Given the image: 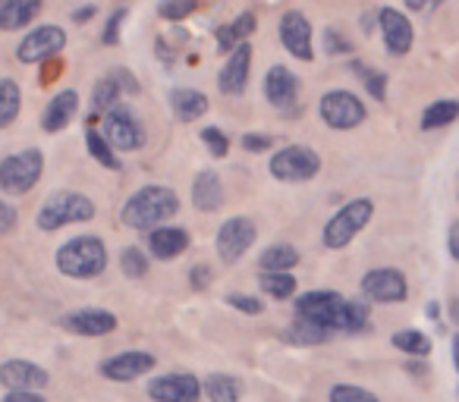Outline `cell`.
I'll use <instances>...</instances> for the list:
<instances>
[{
  "instance_id": "6da1fadb",
  "label": "cell",
  "mask_w": 459,
  "mask_h": 402,
  "mask_svg": "<svg viewBox=\"0 0 459 402\" xmlns=\"http://www.w3.org/2000/svg\"><path fill=\"white\" fill-rule=\"evenodd\" d=\"M296 318L315 321L327 330H362L368 324V305L365 302L343 299L340 293H306L296 302Z\"/></svg>"
},
{
  "instance_id": "7a4b0ae2",
  "label": "cell",
  "mask_w": 459,
  "mask_h": 402,
  "mask_svg": "<svg viewBox=\"0 0 459 402\" xmlns=\"http://www.w3.org/2000/svg\"><path fill=\"white\" fill-rule=\"evenodd\" d=\"M179 211L177 192L164 189V185H148L139 189L123 208V224L133 227V230H148V227H158L164 220H170Z\"/></svg>"
},
{
  "instance_id": "3957f363",
  "label": "cell",
  "mask_w": 459,
  "mask_h": 402,
  "mask_svg": "<svg viewBox=\"0 0 459 402\" xmlns=\"http://www.w3.org/2000/svg\"><path fill=\"white\" fill-rule=\"evenodd\" d=\"M57 268L66 277L91 280V277H98L108 268V249H104V243L98 236H79L57 252Z\"/></svg>"
},
{
  "instance_id": "277c9868",
  "label": "cell",
  "mask_w": 459,
  "mask_h": 402,
  "mask_svg": "<svg viewBox=\"0 0 459 402\" xmlns=\"http://www.w3.org/2000/svg\"><path fill=\"white\" fill-rule=\"evenodd\" d=\"M95 218V201L82 192H57L41 205L39 227L41 230H60L66 224H82V220Z\"/></svg>"
},
{
  "instance_id": "5b68a950",
  "label": "cell",
  "mask_w": 459,
  "mask_h": 402,
  "mask_svg": "<svg viewBox=\"0 0 459 402\" xmlns=\"http://www.w3.org/2000/svg\"><path fill=\"white\" fill-rule=\"evenodd\" d=\"M371 214H375V205H371L368 198H356V201H350L346 208H340L325 227V245L327 249H343V245H350L352 239L362 233V227H368Z\"/></svg>"
},
{
  "instance_id": "8992f818",
  "label": "cell",
  "mask_w": 459,
  "mask_h": 402,
  "mask_svg": "<svg viewBox=\"0 0 459 402\" xmlns=\"http://www.w3.org/2000/svg\"><path fill=\"white\" fill-rule=\"evenodd\" d=\"M41 170H45V158H41L39 148L13 154V158L0 164V189L10 192V195H22V192L35 189V183L41 179Z\"/></svg>"
},
{
  "instance_id": "52a82bcc",
  "label": "cell",
  "mask_w": 459,
  "mask_h": 402,
  "mask_svg": "<svg viewBox=\"0 0 459 402\" xmlns=\"http://www.w3.org/2000/svg\"><path fill=\"white\" fill-rule=\"evenodd\" d=\"M318 170H321V158L312 148H302V145L283 148L271 160V173L281 183H308L312 176H318Z\"/></svg>"
},
{
  "instance_id": "ba28073f",
  "label": "cell",
  "mask_w": 459,
  "mask_h": 402,
  "mask_svg": "<svg viewBox=\"0 0 459 402\" xmlns=\"http://www.w3.org/2000/svg\"><path fill=\"white\" fill-rule=\"evenodd\" d=\"M104 133L117 151H135L145 145V129L129 107H110L104 116Z\"/></svg>"
},
{
  "instance_id": "9c48e42d",
  "label": "cell",
  "mask_w": 459,
  "mask_h": 402,
  "mask_svg": "<svg viewBox=\"0 0 459 402\" xmlns=\"http://www.w3.org/2000/svg\"><path fill=\"white\" fill-rule=\"evenodd\" d=\"M321 120L331 129H356L365 120V107L352 91H327L321 98Z\"/></svg>"
},
{
  "instance_id": "30bf717a",
  "label": "cell",
  "mask_w": 459,
  "mask_h": 402,
  "mask_svg": "<svg viewBox=\"0 0 459 402\" xmlns=\"http://www.w3.org/2000/svg\"><path fill=\"white\" fill-rule=\"evenodd\" d=\"M258 230L249 218H230L227 224L217 230V252L227 264L239 261L243 252H249V245L255 243Z\"/></svg>"
},
{
  "instance_id": "8fae6325",
  "label": "cell",
  "mask_w": 459,
  "mask_h": 402,
  "mask_svg": "<svg viewBox=\"0 0 459 402\" xmlns=\"http://www.w3.org/2000/svg\"><path fill=\"white\" fill-rule=\"evenodd\" d=\"M66 45V35L64 29L57 26H41L35 29L32 35L22 38V45L16 47V57L20 64H39V60H54Z\"/></svg>"
},
{
  "instance_id": "7c38bea8",
  "label": "cell",
  "mask_w": 459,
  "mask_h": 402,
  "mask_svg": "<svg viewBox=\"0 0 459 402\" xmlns=\"http://www.w3.org/2000/svg\"><path fill=\"white\" fill-rule=\"evenodd\" d=\"M362 293L368 295L371 302H403L406 299V277L394 268H377V270H368L362 280Z\"/></svg>"
},
{
  "instance_id": "4fadbf2b",
  "label": "cell",
  "mask_w": 459,
  "mask_h": 402,
  "mask_svg": "<svg viewBox=\"0 0 459 402\" xmlns=\"http://www.w3.org/2000/svg\"><path fill=\"white\" fill-rule=\"evenodd\" d=\"M281 41H283V47L293 54V57H299V60H312L315 57V51H312V26H308V20L299 13V10H290V13H283Z\"/></svg>"
},
{
  "instance_id": "5bb4252c",
  "label": "cell",
  "mask_w": 459,
  "mask_h": 402,
  "mask_svg": "<svg viewBox=\"0 0 459 402\" xmlns=\"http://www.w3.org/2000/svg\"><path fill=\"white\" fill-rule=\"evenodd\" d=\"M202 387L192 374H167L148 383V396L158 402H192L198 399Z\"/></svg>"
},
{
  "instance_id": "9a60e30c",
  "label": "cell",
  "mask_w": 459,
  "mask_h": 402,
  "mask_svg": "<svg viewBox=\"0 0 459 402\" xmlns=\"http://www.w3.org/2000/svg\"><path fill=\"white\" fill-rule=\"evenodd\" d=\"M51 374L45 368L32 362H22V358H13V362L0 364V383L7 389H41L48 387Z\"/></svg>"
},
{
  "instance_id": "2e32d148",
  "label": "cell",
  "mask_w": 459,
  "mask_h": 402,
  "mask_svg": "<svg viewBox=\"0 0 459 402\" xmlns=\"http://www.w3.org/2000/svg\"><path fill=\"white\" fill-rule=\"evenodd\" d=\"M249 66H252V47L243 41L237 51L230 54L227 66H223L221 79H217V85H221L223 95H243L246 82H249Z\"/></svg>"
},
{
  "instance_id": "e0dca14e",
  "label": "cell",
  "mask_w": 459,
  "mask_h": 402,
  "mask_svg": "<svg viewBox=\"0 0 459 402\" xmlns=\"http://www.w3.org/2000/svg\"><path fill=\"white\" fill-rule=\"evenodd\" d=\"M154 368V355L148 352H123V355H114L101 364V374L108 381H135V377L148 374Z\"/></svg>"
},
{
  "instance_id": "ac0fdd59",
  "label": "cell",
  "mask_w": 459,
  "mask_h": 402,
  "mask_svg": "<svg viewBox=\"0 0 459 402\" xmlns=\"http://www.w3.org/2000/svg\"><path fill=\"white\" fill-rule=\"evenodd\" d=\"M64 330L79 333V337H108L117 330V318L110 312H98V308H85V312L66 314Z\"/></svg>"
},
{
  "instance_id": "d6986e66",
  "label": "cell",
  "mask_w": 459,
  "mask_h": 402,
  "mask_svg": "<svg viewBox=\"0 0 459 402\" xmlns=\"http://www.w3.org/2000/svg\"><path fill=\"white\" fill-rule=\"evenodd\" d=\"M377 20H381V32H384V41H387V51L396 54V57H403V54L412 47V26H409V20L400 13V10H381L377 13Z\"/></svg>"
},
{
  "instance_id": "ffe728a7",
  "label": "cell",
  "mask_w": 459,
  "mask_h": 402,
  "mask_svg": "<svg viewBox=\"0 0 459 402\" xmlns=\"http://www.w3.org/2000/svg\"><path fill=\"white\" fill-rule=\"evenodd\" d=\"M296 91H299V79L287 70V66H274L264 76V95L274 107H290L296 101Z\"/></svg>"
},
{
  "instance_id": "44dd1931",
  "label": "cell",
  "mask_w": 459,
  "mask_h": 402,
  "mask_svg": "<svg viewBox=\"0 0 459 402\" xmlns=\"http://www.w3.org/2000/svg\"><path fill=\"white\" fill-rule=\"evenodd\" d=\"M41 13V0H0V29L16 32Z\"/></svg>"
},
{
  "instance_id": "7402d4cb",
  "label": "cell",
  "mask_w": 459,
  "mask_h": 402,
  "mask_svg": "<svg viewBox=\"0 0 459 402\" xmlns=\"http://www.w3.org/2000/svg\"><path fill=\"white\" fill-rule=\"evenodd\" d=\"M76 107H79L76 91H60V95L48 104L45 114H41V129H45V133H60V129L76 116Z\"/></svg>"
},
{
  "instance_id": "603a6c76",
  "label": "cell",
  "mask_w": 459,
  "mask_h": 402,
  "mask_svg": "<svg viewBox=\"0 0 459 402\" xmlns=\"http://www.w3.org/2000/svg\"><path fill=\"white\" fill-rule=\"evenodd\" d=\"M192 201H195L198 211H217L223 201V185L221 179H217L214 170H202L195 176V183H192Z\"/></svg>"
},
{
  "instance_id": "cb8c5ba5",
  "label": "cell",
  "mask_w": 459,
  "mask_h": 402,
  "mask_svg": "<svg viewBox=\"0 0 459 402\" xmlns=\"http://www.w3.org/2000/svg\"><path fill=\"white\" fill-rule=\"evenodd\" d=\"M186 249H189V233L179 230V227H160V230L152 233V252L160 261L179 258Z\"/></svg>"
},
{
  "instance_id": "d4e9b609",
  "label": "cell",
  "mask_w": 459,
  "mask_h": 402,
  "mask_svg": "<svg viewBox=\"0 0 459 402\" xmlns=\"http://www.w3.org/2000/svg\"><path fill=\"white\" fill-rule=\"evenodd\" d=\"M170 104L183 123H192V120H198V116L208 114V98H204L202 91H192V89H177L170 95Z\"/></svg>"
},
{
  "instance_id": "484cf974",
  "label": "cell",
  "mask_w": 459,
  "mask_h": 402,
  "mask_svg": "<svg viewBox=\"0 0 459 402\" xmlns=\"http://www.w3.org/2000/svg\"><path fill=\"white\" fill-rule=\"evenodd\" d=\"M252 32H255V16L243 13V16H237V22H230L227 29H221V32H217V45H221V51L233 54Z\"/></svg>"
},
{
  "instance_id": "4316f807",
  "label": "cell",
  "mask_w": 459,
  "mask_h": 402,
  "mask_svg": "<svg viewBox=\"0 0 459 402\" xmlns=\"http://www.w3.org/2000/svg\"><path fill=\"white\" fill-rule=\"evenodd\" d=\"M20 85L13 82V79H0V129L10 126V123L16 120V114H20Z\"/></svg>"
},
{
  "instance_id": "83f0119b",
  "label": "cell",
  "mask_w": 459,
  "mask_h": 402,
  "mask_svg": "<svg viewBox=\"0 0 459 402\" xmlns=\"http://www.w3.org/2000/svg\"><path fill=\"white\" fill-rule=\"evenodd\" d=\"M459 116V101H437L421 114V129H440L450 126Z\"/></svg>"
},
{
  "instance_id": "f1b7e54d",
  "label": "cell",
  "mask_w": 459,
  "mask_h": 402,
  "mask_svg": "<svg viewBox=\"0 0 459 402\" xmlns=\"http://www.w3.org/2000/svg\"><path fill=\"white\" fill-rule=\"evenodd\" d=\"M262 289L274 299H290L296 293V277H290L287 270H264Z\"/></svg>"
},
{
  "instance_id": "f546056e",
  "label": "cell",
  "mask_w": 459,
  "mask_h": 402,
  "mask_svg": "<svg viewBox=\"0 0 459 402\" xmlns=\"http://www.w3.org/2000/svg\"><path fill=\"white\" fill-rule=\"evenodd\" d=\"M293 343H302V346H312V343H325V339H331V330L321 324H315V321H306V318H296L293 330L287 333Z\"/></svg>"
},
{
  "instance_id": "4dcf8cb0",
  "label": "cell",
  "mask_w": 459,
  "mask_h": 402,
  "mask_svg": "<svg viewBox=\"0 0 459 402\" xmlns=\"http://www.w3.org/2000/svg\"><path fill=\"white\" fill-rule=\"evenodd\" d=\"M299 264V252L293 245H271L262 255V268L264 270H290Z\"/></svg>"
},
{
  "instance_id": "1f68e13d",
  "label": "cell",
  "mask_w": 459,
  "mask_h": 402,
  "mask_svg": "<svg viewBox=\"0 0 459 402\" xmlns=\"http://www.w3.org/2000/svg\"><path fill=\"white\" fill-rule=\"evenodd\" d=\"M208 396L214 402H237L239 399V393H243V389H239V383L233 381V377H227V374H211L208 377Z\"/></svg>"
},
{
  "instance_id": "d6a6232c",
  "label": "cell",
  "mask_w": 459,
  "mask_h": 402,
  "mask_svg": "<svg viewBox=\"0 0 459 402\" xmlns=\"http://www.w3.org/2000/svg\"><path fill=\"white\" fill-rule=\"evenodd\" d=\"M85 141H89V154L98 160V164L110 167V170H117V167H120V160H117V154L110 151L108 139H104V135H98L95 123H91V126H89V133H85Z\"/></svg>"
},
{
  "instance_id": "836d02e7",
  "label": "cell",
  "mask_w": 459,
  "mask_h": 402,
  "mask_svg": "<svg viewBox=\"0 0 459 402\" xmlns=\"http://www.w3.org/2000/svg\"><path fill=\"white\" fill-rule=\"evenodd\" d=\"M394 346L400 352H409V355H428L431 352V339L419 330H400L394 333Z\"/></svg>"
},
{
  "instance_id": "e575fe53",
  "label": "cell",
  "mask_w": 459,
  "mask_h": 402,
  "mask_svg": "<svg viewBox=\"0 0 459 402\" xmlns=\"http://www.w3.org/2000/svg\"><path fill=\"white\" fill-rule=\"evenodd\" d=\"M114 101H120V82H117V76H108L95 85V107L110 110Z\"/></svg>"
},
{
  "instance_id": "d590c367",
  "label": "cell",
  "mask_w": 459,
  "mask_h": 402,
  "mask_svg": "<svg viewBox=\"0 0 459 402\" xmlns=\"http://www.w3.org/2000/svg\"><path fill=\"white\" fill-rule=\"evenodd\" d=\"M198 10V0H160L158 13L164 16V20H186V16H192Z\"/></svg>"
},
{
  "instance_id": "8d00e7d4",
  "label": "cell",
  "mask_w": 459,
  "mask_h": 402,
  "mask_svg": "<svg viewBox=\"0 0 459 402\" xmlns=\"http://www.w3.org/2000/svg\"><path fill=\"white\" fill-rule=\"evenodd\" d=\"M120 268H123V274H126V277L139 280V277L148 274V258L142 255L139 249H126V252H123V258H120Z\"/></svg>"
},
{
  "instance_id": "74e56055",
  "label": "cell",
  "mask_w": 459,
  "mask_h": 402,
  "mask_svg": "<svg viewBox=\"0 0 459 402\" xmlns=\"http://www.w3.org/2000/svg\"><path fill=\"white\" fill-rule=\"evenodd\" d=\"M331 399L333 402H377V396L362 387H333Z\"/></svg>"
},
{
  "instance_id": "f35d334b",
  "label": "cell",
  "mask_w": 459,
  "mask_h": 402,
  "mask_svg": "<svg viewBox=\"0 0 459 402\" xmlns=\"http://www.w3.org/2000/svg\"><path fill=\"white\" fill-rule=\"evenodd\" d=\"M202 139H204V145H208V151L214 154V158H223V154L230 151V141H227V135L221 133V129H204L202 133Z\"/></svg>"
},
{
  "instance_id": "ab89813d",
  "label": "cell",
  "mask_w": 459,
  "mask_h": 402,
  "mask_svg": "<svg viewBox=\"0 0 459 402\" xmlns=\"http://www.w3.org/2000/svg\"><path fill=\"white\" fill-rule=\"evenodd\" d=\"M230 305L233 308H239V312H246V314H262V302L255 299V295H243V293H233L230 295Z\"/></svg>"
},
{
  "instance_id": "60d3db41",
  "label": "cell",
  "mask_w": 459,
  "mask_h": 402,
  "mask_svg": "<svg viewBox=\"0 0 459 402\" xmlns=\"http://www.w3.org/2000/svg\"><path fill=\"white\" fill-rule=\"evenodd\" d=\"M359 73H365V85H368V91L377 98V101H384V82H387V76L384 73H375V70H362V66H356Z\"/></svg>"
},
{
  "instance_id": "b9f144b4",
  "label": "cell",
  "mask_w": 459,
  "mask_h": 402,
  "mask_svg": "<svg viewBox=\"0 0 459 402\" xmlns=\"http://www.w3.org/2000/svg\"><path fill=\"white\" fill-rule=\"evenodd\" d=\"M126 20V10H117L114 16H110L108 29H104V45H117V32H120V22Z\"/></svg>"
},
{
  "instance_id": "7bdbcfd3",
  "label": "cell",
  "mask_w": 459,
  "mask_h": 402,
  "mask_svg": "<svg viewBox=\"0 0 459 402\" xmlns=\"http://www.w3.org/2000/svg\"><path fill=\"white\" fill-rule=\"evenodd\" d=\"M271 145H274V139H271V135H243L246 151H268Z\"/></svg>"
},
{
  "instance_id": "ee69618b",
  "label": "cell",
  "mask_w": 459,
  "mask_h": 402,
  "mask_svg": "<svg viewBox=\"0 0 459 402\" xmlns=\"http://www.w3.org/2000/svg\"><path fill=\"white\" fill-rule=\"evenodd\" d=\"M189 277H192V289H208L211 268H208V264H195V268L189 270Z\"/></svg>"
},
{
  "instance_id": "f6af8a7d",
  "label": "cell",
  "mask_w": 459,
  "mask_h": 402,
  "mask_svg": "<svg viewBox=\"0 0 459 402\" xmlns=\"http://www.w3.org/2000/svg\"><path fill=\"white\" fill-rule=\"evenodd\" d=\"M16 227V211L7 205V201H0V236L4 233H10Z\"/></svg>"
},
{
  "instance_id": "bcb514c9",
  "label": "cell",
  "mask_w": 459,
  "mask_h": 402,
  "mask_svg": "<svg viewBox=\"0 0 459 402\" xmlns=\"http://www.w3.org/2000/svg\"><path fill=\"white\" fill-rule=\"evenodd\" d=\"M325 41H327V51H331V54H346V51H352V47H350V41H343V38H340V35L333 32V29H327Z\"/></svg>"
},
{
  "instance_id": "7dc6e473",
  "label": "cell",
  "mask_w": 459,
  "mask_h": 402,
  "mask_svg": "<svg viewBox=\"0 0 459 402\" xmlns=\"http://www.w3.org/2000/svg\"><path fill=\"white\" fill-rule=\"evenodd\" d=\"M7 402H41L39 389H10Z\"/></svg>"
},
{
  "instance_id": "c3c4849f",
  "label": "cell",
  "mask_w": 459,
  "mask_h": 402,
  "mask_svg": "<svg viewBox=\"0 0 459 402\" xmlns=\"http://www.w3.org/2000/svg\"><path fill=\"white\" fill-rule=\"evenodd\" d=\"M446 245H450V255L459 261V220L450 227V239H446Z\"/></svg>"
},
{
  "instance_id": "681fc988",
  "label": "cell",
  "mask_w": 459,
  "mask_h": 402,
  "mask_svg": "<svg viewBox=\"0 0 459 402\" xmlns=\"http://www.w3.org/2000/svg\"><path fill=\"white\" fill-rule=\"evenodd\" d=\"M57 73H60V64H51V66H45V76H41V82H54L57 79Z\"/></svg>"
},
{
  "instance_id": "f907efd6",
  "label": "cell",
  "mask_w": 459,
  "mask_h": 402,
  "mask_svg": "<svg viewBox=\"0 0 459 402\" xmlns=\"http://www.w3.org/2000/svg\"><path fill=\"white\" fill-rule=\"evenodd\" d=\"M428 4H431V0H406V7H409V10H425Z\"/></svg>"
},
{
  "instance_id": "816d5d0a",
  "label": "cell",
  "mask_w": 459,
  "mask_h": 402,
  "mask_svg": "<svg viewBox=\"0 0 459 402\" xmlns=\"http://www.w3.org/2000/svg\"><path fill=\"white\" fill-rule=\"evenodd\" d=\"M453 362H456V371H459V337L453 339Z\"/></svg>"
},
{
  "instance_id": "f5cc1de1",
  "label": "cell",
  "mask_w": 459,
  "mask_h": 402,
  "mask_svg": "<svg viewBox=\"0 0 459 402\" xmlns=\"http://www.w3.org/2000/svg\"><path fill=\"white\" fill-rule=\"evenodd\" d=\"M89 16H91V7H85V10H79V13H76V20L82 22V20H89Z\"/></svg>"
},
{
  "instance_id": "db71d44e",
  "label": "cell",
  "mask_w": 459,
  "mask_h": 402,
  "mask_svg": "<svg viewBox=\"0 0 459 402\" xmlns=\"http://www.w3.org/2000/svg\"><path fill=\"white\" fill-rule=\"evenodd\" d=\"M453 321H456V324H459V299L453 302Z\"/></svg>"
}]
</instances>
